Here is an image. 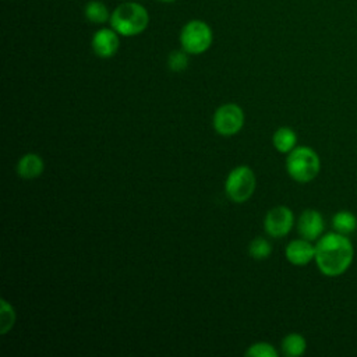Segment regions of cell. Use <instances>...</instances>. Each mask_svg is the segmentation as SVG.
Returning a JSON list of instances; mask_svg holds the SVG:
<instances>
[{
	"mask_svg": "<svg viewBox=\"0 0 357 357\" xmlns=\"http://www.w3.org/2000/svg\"><path fill=\"white\" fill-rule=\"evenodd\" d=\"M119 36L114 29L102 28L95 32L92 38V49L98 57L109 59L116 54L119 49Z\"/></svg>",
	"mask_w": 357,
	"mask_h": 357,
	"instance_id": "30bf717a",
	"label": "cell"
},
{
	"mask_svg": "<svg viewBox=\"0 0 357 357\" xmlns=\"http://www.w3.org/2000/svg\"><path fill=\"white\" fill-rule=\"evenodd\" d=\"M307 350V340L301 333L291 332L282 340V351L286 357L303 356Z\"/></svg>",
	"mask_w": 357,
	"mask_h": 357,
	"instance_id": "4fadbf2b",
	"label": "cell"
},
{
	"mask_svg": "<svg viewBox=\"0 0 357 357\" xmlns=\"http://www.w3.org/2000/svg\"><path fill=\"white\" fill-rule=\"evenodd\" d=\"M332 227L340 234H351L357 229V218L350 211H337L332 216Z\"/></svg>",
	"mask_w": 357,
	"mask_h": 357,
	"instance_id": "5bb4252c",
	"label": "cell"
},
{
	"mask_svg": "<svg viewBox=\"0 0 357 357\" xmlns=\"http://www.w3.org/2000/svg\"><path fill=\"white\" fill-rule=\"evenodd\" d=\"M257 185V178L251 167L240 165L230 170L225 180V192L230 201L243 204L251 198Z\"/></svg>",
	"mask_w": 357,
	"mask_h": 357,
	"instance_id": "277c9868",
	"label": "cell"
},
{
	"mask_svg": "<svg viewBox=\"0 0 357 357\" xmlns=\"http://www.w3.org/2000/svg\"><path fill=\"white\" fill-rule=\"evenodd\" d=\"M45 170L43 159L33 152L22 155L17 162V174L24 180H33Z\"/></svg>",
	"mask_w": 357,
	"mask_h": 357,
	"instance_id": "8fae6325",
	"label": "cell"
},
{
	"mask_svg": "<svg viewBox=\"0 0 357 357\" xmlns=\"http://www.w3.org/2000/svg\"><path fill=\"white\" fill-rule=\"evenodd\" d=\"M167 66L174 73H181L188 66V57L185 50H174L167 57Z\"/></svg>",
	"mask_w": 357,
	"mask_h": 357,
	"instance_id": "d6986e66",
	"label": "cell"
},
{
	"mask_svg": "<svg viewBox=\"0 0 357 357\" xmlns=\"http://www.w3.org/2000/svg\"><path fill=\"white\" fill-rule=\"evenodd\" d=\"M160 1H173V0H160Z\"/></svg>",
	"mask_w": 357,
	"mask_h": 357,
	"instance_id": "ffe728a7",
	"label": "cell"
},
{
	"mask_svg": "<svg viewBox=\"0 0 357 357\" xmlns=\"http://www.w3.org/2000/svg\"><path fill=\"white\" fill-rule=\"evenodd\" d=\"M180 43L190 54L204 53L212 45V31L204 21H190L181 29Z\"/></svg>",
	"mask_w": 357,
	"mask_h": 357,
	"instance_id": "5b68a950",
	"label": "cell"
},
{
	"mask_svg": "<svg viewBox=\"0 0 357 357\" xmlns=\"http://www.w3.org/2000/svg\"><path fill=\"white\" fill-rule=\"evenodd\" d=\"M284 257L290 264L296 266L307 265L315 258V245L303 237L291 240L284 248Z\"/></svg>",
	"mask_w": 357,
	"mask_h": 357,
	"instance_id": "9c48e42d",
	"label": "cell"
},
{
	"mask_svg": "<svg viewBox=\"0 0 357 357\" xmlns=\"http://www.w3.org/2000/svg\"><path fill=\"white\" fill-rule=\"evenodd\" d=\"M287 174L297 183L312 181L321 170L319 155L310 146H296L286 158Z\"/></svg>",
	"mask_w": 357,
	"mask_h": 357,
	"instance_id": "7a4b0ae2",
	"label": "cell"
},
{
	"mask_svg": "<svg viewBox=\"0 0 357 357\" xmlns=\"http://www.w3.org/2000/svg\"><path fill=\"white\" fill-rule=\"evenodd\" d=\"M0 304V332L1 335H6L8 331L13 329L15 324V311L14 307L6 298H1Z\"/></svg>",
	"mask_w": 357,
	"mask_h": 357,
	"instance_id": "2e32d148",
	"label": "cell"
},
{
	"mask_svg": "<svg viewBox=\"0 0 357 357\" xmlns=\"http://www.w3.org/2000/svg\"><path fill=\"white\" fill-rule=\"evenodd\" d=\"M148 20V13L142 6L137 3H124L113 11L110 25L117 33L132 36L141 33L146 28Z\"/></svg>",
	"mask_w": 357,
	"mask_h": 357,
	"instance_id": "3957f363",
	"label": "cell"
},
{
	"mask_svg": "<svg viewBox=\"0 0 357 357\" xmlns=\"http://www.w3.org/2000/svg\"><path fill=\"white\" fill-rule=\"evenodd\" d=\"M212 126L219 135L231 137L244 126V112L236 103H225L219 106L212 116Z\"/></svg>",
	"mask_w": 357,
	"mask_h": 357,
	"instance_id": "8992f818",
	"label": "cell"
},
{
	"mask_svg": "<svg viewBox=\"0 0 357 357\" xmlns=\"http://www.w3.org/2000/svg\"><path fill=\"white\" fill-rule=\"evenodd\" d=\"M85 17L95 24H100L109 18V11L103 3L91 1L85 7Z\"/></svg>",
	"mask_w": 357,
	"mask_h": 357,
	"instance_id": "e0dca14e",
	"label": "cell"
},
{
	"mask_svg": "<svg viewBox=\"0 0 357 357\" xmlns=\"http://www.w3.org/2000/svg\"><path fill=\"white\" fill-rule=\"evenodd\" d=\"M245 356H248V357H276L278 350L268 342H257V343H252L245 350Z\"/></svg>",
	"mask_w": 357,
	"mask_h": 357,
	"instance_id": "ac0fdd59",
	"label": "cell"
},
{
	"mask_svg": "<svg viewBox=\"0 0 357 357\" xmlns=\"http://www.w3.org/2000/svg\"><path fill=\"white\" fill-rule=\"evenodd\" d=\"M272 144L280 153H289L297 146V134L290 127H279L272 135Z\"/></svg>",
	"mask_w": 357,
	"mask_h": 357,
	"instance_id": "7c38bea8",
	"label": "cell"
},
{
	"mask_svg": "<svg viewBox=\"0 0 357 357\" xmlns=\"http://www.w3.org/2000/svg\"><path fill=\"white\" fill-rule=\"evenodd\" d=\"M248 254L257 261L266 259L272 254V244L264 237H255L248 244Z\"/></svg>",
	"mask_w": 357,
	"mask_h": 357,
	"instance_id": "9a60e30c",
	"label": "cell"
},
{
	"mask_svg": "<svg viewBox=\"0 0 357 357\" xmlns=\"http://www.w3.org/2000/svg\"><path fill=\"white\" fill-rule=\"evenodd\" d=\"M354 247L346 234L331 231L322 234L315 244V264L319 272L329 278L343 275L351 265Z\"/></svg>",
	"mask_w": 357,
	"mask_h": 357,
	"instance_id": "6da1fadb",
	"label": "cell"
},
{
	"mask_svg": "<svg viewBox=\"0 0 357 357\" xmlns=\"http://www.w3.org/2000/svg\"><path fill=\"white\" fill-rule=\"evenodd\" d=\"M325 229V222L324 216L317 209H305L300 215L297 220V230L298 234L310 241L318 240Z\"/></svg>",
	"mask_w": 357,
	"mask_h": 357,
	"instance_id": "ba28073f",
	"label": "cell"
},
{
	"mask_svg": "<svg viewBox=\"0 0 357 357\" xmlns=\"http://www.w3.org/2000/svg\"><path fill=\"white\" fill-rule=\"evenodd\" d=\"M294 225V213L284 205L275 206L268 211L264 218V230L275 238L284 237L290 233Z\"/></svg>",
	"mask_w": 357,
	"mask_h": 357,
	"instance_id": "52a82bcc",
	"label": "cell"
}]
</instances>
